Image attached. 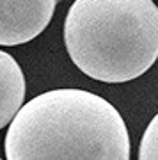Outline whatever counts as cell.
I'll use <instances>...</instances> for the list:
<instances>
[{"label": "cell", "mask_w": 158, "mask_h": 160, "mask_svg": "<svg viewBox=\"0 0 158 160\" xmlns=\"http://www.w3.org/2000/svg\"><path fill=\"white\" fill-rule=\"evenodd\" d=\"M64 43L77 68L105 84H124L158 59V6L153 0H75Z\"/></svg>", "instance_id": "2"}, {"label": "cell", "mask_w": 158, "mask_h": 160, "mask_svg": "<svg viewBox=\"0 0 158 160\" xmlns=\"http://www.w3.org/2000/svg\"><path fill=\"white\" fill-rule=\"evenodd\" d=\"M9 160H128L123 116L84 89H53L22 105L6 133Z\"/></svg>", "instance_id": "1"}, {"label": "cell", "mask_w": 158, "mask_h": 160, "mask_svg": "<svg viewBox=\"0 0 158 160\" xmlns=\"http://www.w3.org/2000/svg\"><path fill=\"white\" fill-rule=\"evenodd\" d=\"M57 0H0V46L28 43L48 27Z\"/></svg>", "instance_id": "3"}, {"label": "cell", "mask_w": 158, "mask_h": 160, "mask_svg": "<svg viewBox=\"0 0 158 160\" xmlns=\"http://www.w3.org/2000/svg\"><path fill=\"white\" fill-rule=\"evenodd\" d=\"M25 75L16 59L0 50V130L11 123L25 100Z\"/></svg>", "instance_id": "4"}, {"label": "cell", "mask_w": 158, "mask_h": 160, "mask_svg": "<svg viewBox=\"0 0 158 160\" xmlns=\"http://www.w3.org/2000/svg\"><path fill=\"white\" fill-rule=\"evenodd\" d=\"M141 160H158V114L149 121L139 144Z\"/></svg>", "instance_id": "5"}]
</instances>
